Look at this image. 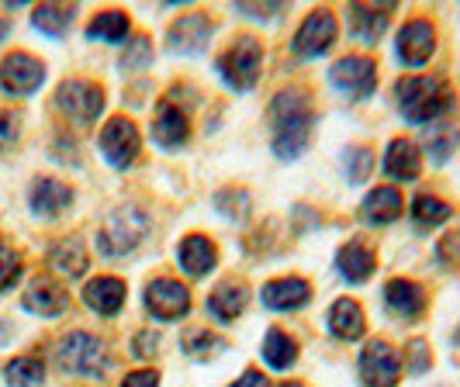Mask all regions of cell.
<instances>
[{
  "label": "cell",
  "instance_id": "obj_28",
  "mask_svg": "<svg viewBox=\"0 0 460 387\" xmlns=\"http://www.w3.org/2000/svg\"><path fill=\"white\" fill-rule=\"evenodd\" d=\"M49 259H52V267L63 277H69V280L87 274V252H84V242H80V239H63V242H56Z\"/></svg>",
  "mask_w": 460,
  "mask_h": 387
},
{
  "label": "cell",
  "instance_id": "obj_46",
  "mask_svg": "<svg viewBox=\"0 0 460 387\" xmlns=\"http://www.w3.org/2000/svg\"><path fill=\"white\" fill-rule=\"evenodd\" d=\"M232 387H267V377H263L260 370H246V374H243Z\"/></svg>",
  "mask_w": 460,
  "mask_h": 387
},
{
  "label": "cell",
  "instance_id": "obj_7",
  "mask_svg": "<svg viewBox=\"0 0 460 387\" xmlns=\"http://www.w3.org/2000/svg\"><path fill=\"white\" fill-rule=\"evenodd\" d=\"M56 104H59V111L66 114L69 121L91 125V121H97L101 108H104V93H101V87L87 84V80H66L56 93Z\"/></svg>",
  "mask_w": 460,
  "mask_h": 387
},
{
  "label": "cell",
  "instance_id": "obj_44",
  "mask_svg": "<svg viewBox=\"0 0 460 387\" xmlns=\"http://www.w3.org/2000/svg\"><path fill=\"white\" fill-rule=\"evenodd\" d=\"M156 346H160V336H156V332H138L136 336V356H142V360H146V356H153V353H156Z\"/></svg>",
  "mask_w": 460,
  "mask_h": 387
},
{
  "label": "cell",
  "instance_id": "obj_38",
  "mask_svg": "<svg viewBox=\"0 0 460 387\" xmlns=\"http://www.w3.org/2000/svg\"><path fill=\"white\" fill-rule=\"evenodd\" d=\"M457 138H460L457 128H443V132H437V136L429 138V156H433L437 163H443L454 149H457Z\"/></svg>",
  "mask_w": 460,
  "mask_h": 387
},
{
  "label": "cell",
  "instance_id": "obj_21",
  "mask_svg": "<svg viewBox=\"0 0 460 387\" xmlns=\"http://www.w3.org/2000/svg\"><path fill=\"white\" fill-rule=\"evenodd\" d=\"M84 301L97 315H115L121 308V301H125V284L118 277H97L84 287Z\"/></svg>",
  "mask_w": 460,
  "mask_h": 387
},
{
  "label": "cell",
  "instance_id": "obj_2",
  "mask_svg": "<svg viewBox=\"0 0 460 387\" xmlns=\"http://www.w3.org/2000/svg\"><path fill=\"white\" fill-rule=\"evenodd\" d=\"M450 101H454V93L447 87V80H439V76H409L398 84V108L412 125L439 118L450 108Z\"/></svg>",
  "mask_w": 460,
  "mask_h": 387
},
{
  "label": "cell",
  "instance_id": "obj_32",
  "mask_svg": "<svg viewBox=\"0 0 460 387\" xmlns=\"http://www.w3.org/2000/svg\"><path fill=\"white\" fill-rule=\"evenodd\" d=\"M263 360L274 366V370H288V366L298 360V346L288 339L280 329H270L267 339H263Z\"/></svg>",
  "mask_w": 460,
  "mask_h": 387
},
{
  "label": "cell",
  "instance_id": "obj_4",
  "mask_svg": "<svg viewBox=\"0 0 460 387\" xmlns=\"http://www.w3.org/2000/svg\"><path fill=\"white\" fill-rule=\"evenodd\" d=\"M59 366L76 377H101L108 366V346L91 332H69L59 342Z\"/></svg>",
  "mask_w": 460,
  "mask_h": 387
},
{
  "label": "cell",
  "instance_id": "obj_1",
  "mask_svg": "<svg viewBox=\"0 0 460 387\" xmlns=\"http://www.w3.org/2000/svg\"><path fill=\"white\" fill-rule=\"evenodd\" d=\"M270 128L274 153L280 160H295L305 153L312 136V104L301 91H284L270 101Z\"/></svg>",
  "mask_w": 460,
  "mask_h": 387
},
{
  "label": "cell",
  "instance_id": "obj_22",
  "mask_svg": "<svg viewBox=\"0 0 460 387\" xmlns=\"http://www.w3.org/2000/svg\"><path fill=\"white\" fill-rule=\"evenodd\" d=\"M246 297H250V291H246L243 284L226 280V284H218V287L211 291V297H208V312H211L218 321H232V319H239V315H243Z\"/></svg>",
  "mask_w": 460,
  "mask_h": 387
},
{
  "label": "cell",
  "instance_id": "obj_42",
  "mask_svg": "<svg viewBox=\"0 0 460 387\" xmlns=\"http://www.w3.org/2000/svg\"><path fill=\"white\" fill-rule=\"evenodd\" d=\"M439 263H443V267L460 263V235L457 232H454V235H447V239L439 242Z\"/></svg>",
  "mask_w": 460,
  "mask_h": 387
},
{
  "label": "cell",
  "instance_id": "obj_9",
  "mask_svg": "<svg viewBox=\"0 0 460 387\" xmlns=\"http://www.w3.org/2000/svg\"><path fill=\"white\" fill-rule=\"evenodd\" d=\"M336 42V18H332V11H312L305 22H301L298 35H295V56L301 59H315V56H323L325 48Z\"/></svg>",
  "mask_w": 460,
  "mask_h": 387
},
{
  "label": "cell",
  "instance_id": "obj_26",
  "mask_svg": "<svg viewBox=\"0 0 460 387\" xmlns=\"http://www.w3.org/2000/svg\"><path fill=\"white\" fill-rule=\"evenodd\" d=\"M329 329H332V336H340V339H360L364 329H367L360 304H357V301H346V297L336 301L332 312H329Z\"/></svg>",
  "mask_w": 460,
  "mask_h": 387
},
{
  "label": "cell",
  "instance_id": "obj_33",
  "mask_svg": "<svg viewBox=\"0 0 460 387\" xmlns=\"http://www.w3.org/2000/svg\"><path fill=\"white\" fill-rule=\"evenodd\" d=\"M454 215V207L447 205V201H439L433 194H419L412 201V222L419 228H429V225H439V222H447Z\"/></svg>",
  "mask_w": 460,
  "mask_h": 387
},
{
  "label": "cell",
  "instance_id": "obj_45",
  "mask_svg": "<svg viewBox=\"0 0 460 387\" xmlns=\"http://www.w3.org/2000/svg\"><path fill=\"white\" fill-rule=\"evenodd\" d=\"M239 11H243V14H250V18H260V22H267V18L280 14V4H267V7H256V4H239Z\"/></svg>",
  "mask_w": 460,
  "mask_h": 387
},
{
  "label": "cell",
  "instance_id": "obj_24",
  "mask_svg": "<svg viewBox=\"0 0 460 387\" xmlns=\"http://www.w3.org/2000/svg\"><path fill=\"white\" fill-rule=\"evenodd\" d=\"M385 173L394 180H415L419 177V149L409 138H394L385 153Z\"/></svg>",
  "mask_w": 460,
  "mask_h": 387
},
{
  "label": "cell",
  "instance_id": "obj_11",
  "mask_svg": "<svg viewBox=\"0 0 460 387\" xmlns=\"http://www.w3.org/2000/svg\"><path fill=\"white\" fill-rule=\"evenodd\" d=\"M146 308L163 321H173L187 315V308H190V295H187L184 284H177V280H170V277H160V280H153L149 287H146Z\"/></svg>",
  "mask_w": 460,
  "mask_h": 387
},
{
  "label": "cell",
  "instance_id": "obj_5",
  "mask_svg": "<svg viewBox=\"0 0 460 387\" xmlns=\"http://www.w3.org/2000/svg\"><path fill=\"white\" fill-rule=\"evenodd\" d=\"M218 73L226 76V84L235 91H250L260 80V66H263V48L256 39H235L222 56H218Z\"/></svg>",
  "mask_w": 460,
  "mask_h": 387
},
{
  "label": "cell",
  "instance_id": "obj_43",
  "mask_svg": "<svg viewBox=\"0 0 460 387\" xmlns=\"http://www.w3.org/2000/svg\"><path fill=\"white\" fill-rule=\"evenodd\" d=\"M121 387H160V374L156 370H136L121 381Z\"/></svg>",
  "mask_w": 460,
  "mask_h": 387
},
{
  "label": "cell",
  "instance_id": "obj_35",
  "mask_svg": "<svg viewBox=\"0 0 460 387\" xmlns=\"http://www.w3.org/2000/svg\"><path fill=\"white\" fill-rule=\"evenodd\" d=\"M215 207H218L226 218L239 222V218H246V211H250V194H246V190H235V187L218 190V194H215Z\"/></svg>",
  "mask_w": 460,
  "mask_h": 387
},
{
  "label": "cell",
  "instance_id": "obj_39",
  "mask_svg": "<svg viewBox=\"0 0 460 387\" xmlns=\"http://www.w3.org/2000/svg\"><path fill=\"white\" fill-rule=\"evenodd\" d=\"M18 277H22V259H18V252H11L0 246V291L14 287Z\"/></svg>",
  "mask_w": 460,
  "mask_h": 387
},
{
  "label": "cell",
  "instance_id": "obj_6",
  "mask_svg": "<svg viewBox=\"0 0 460 387\" xmlns=\"http://www.w3.org/2000/svg\"><path fill=\"white\" fill-rule=\"evenodd\" d=\"M360 381L364 387H394L402 381V356L388 342H367L360 353Z\"/></svg>",
  "mask_w": 460,
  "mask_h": 387
},
{
  "label": "cell",
  "instance_id": "obj_30",
  "mask_svg": "<svg viewBox=\"0 0 460 387\" xmlns=\"http://www.w3.org/2000/svg\"><path fill=\"white\" fill-rule=\"evenodd\" d=\"M76 18V7L73 4H42L35 14H31V24L46 35H63L66 24Z\"/></svg>",
  "mask_w": 460,
  "mask_h": 387
},
{
  "label": "cell",
  "instance_id": "obj_3",
  "mask_svg": "<svg viewBox=\"0 0 460 387\" xmlns=\"http://www.w3.org/2000/svg\"><path fill=\"white\" fill-rule=\"evenodd\" d=\"M146 232H149L146 215H142L136 205H121L115 215L104 222V228L97 232V250L104 252V256H111V259L128 256V252L146 239Z\"/></svg>",
  "mask_w": 460,
  "mask_h": 387
},
{
  "label": "cell",
  "instance_id": "obj_47",
  "mask_svg": "<svg viewBox=\"0 0 460 387\" xmlns=\"http://www.w3.org/2000/svg\"><path fill=\"white\" fill-rule=\"evenodd\" d=\"M4 35H7V22L0 18V42H4Z\"/></svg>",
  "mask_w": 460,
  "mask_h": 387
},
{
  "label": "cell",
  "instance_id": "obj_8",
  "mask_svg": "<svg viewBox=\"0 0 460 387\" xmlns=\"http://www.w3.org/2000/svg\"><path fill=\"white\" fill-rule=\"evenodd\" d=\"M101 153L115 170H128L138 156V128L128 118H111L101 132Z\"/></svg>",
  "mask_w": 460,
  "mask_h": 387
},
{
  "label": "cell",
  "instance_id": "obj_48",
  "mask_svg": "<svg viewBox=\"0 0 460 387\" xmlns=\"http://www.w3.org/2000/svg\"><path fill=\"white\" fill-rule=\"evenodd\" d=\"M280 387H301V384H280Z\"/></svg>",
  "mask_w": 460,
  "mask_h": 387
},
{
  "label": "cell",
  "instance_id": "obj_12",
  "mask_svg": "<svg viewBox=\"0 0 460 387\" xmlns=\"http://www.w3.org/2000/svg\"><path fill=\"white\" fill-rule=\"evenodd\" d=\"M433 48H437V31L426 18H415L398 31V56L405 66H426Z\"/></svg>",
  "mask_w": 460,
  "mask_h": 387
},
{
  "label": "cell",
  "instance_id": "obj_34",
  "mask_svg": "<svg viewBox=\"0 0 460 387\" xmlns=\"http://www.w3.org/2000/svg\"><path fill=\"white\" fill-rule=\"evenodd\" d=\"M181 346H184V356H190V360H211L215 353H222V339L215 332H205V329L187 332Z\"/></svg>",
  "mask_w": 460,
  "mask_h": 387
},
{
  "label": "cell",
  "instance_id": "obj_41",
  "mask_svg": "<svg viewBox=\"0 0 460 387\" xmlns=\"http://www.w3.org/2000/svg\"><path fill=\"white\" fill-rule=\"evenodd\" d=\"M18 132H22V121L14 111H0V153L11 149L18 142Z\"/></svg>",
  "mask_w": 460,
  "mask_h": 387
},
{
  "label": "cell",
  "instance_id": "obj_15",
  "mask_svg": "<svg viewBox=\"0 0 460 387\" xmlns=\"http://www.w3.org/2000/svg\"><path fill=\"white\" fill-rule=\"evenodd\" d=\"M24 308L28 312H35V315H63L69 308V295L56 284V280H46V277H39V280H31L28 284V291H24Z\"/></svg>",
  "mask_w": 460,
  "mask_h": 387
},
{
  "label": "cell",
  "instance_id": "obj_27",
  "mask_svg": "<svg viewBox=\"0 0 460 387\" xmlns=\"http://www.w3.org/2000/svg\"><path fill=\"white\" fill-rule=\"evenodd\" d=\"M336 267H340V274L346 280H353V284H364L370 274H374V267H377V259H374V252L364 246V242H349L340 250V259H336Z\"/></svg>",
  "mask_w": 460,
  "mask_h": 387
},
{
  "label": "cell",
  "instance_id": "obj_36",
  "mask_svg": "<svg viewBox=\"0 0 460 387\" xmlns=\"http://www.w3.org/2000/svg\"><path fill=\"white\" fill-rule=\"evenodd\" d=\"M343 163H346V180H349V183L367 180L370 170H374V156H370V149H360V145L346 149Z\"/></svg>",
  "mask_w": 460,
  "mask_h": 387
},
{
  "label": "cell",
  "instance_id": "obj_23",
  "mask_svg": "<svg viewBox=\"0 0 460 387\" xmlns=\"http://www.w3.org/2000/svg\"><path fill=\"white\" fill-rule=\"evenodd\" d=\"M177 259H181V267H184V274L190 277H205L211 267H215V242L205 239V235H187L184 242H181V252H177Z\"/></svg>",
  "mask_w": 460,
  "mask_h": 387
},
{
  "label": "cell",
  "instance_id": "obj_29",
  "mask_svg": "<svg viewBox=\"0 0 460 387\" xmlns=\"http://www.w3.org/2000/svg\"><path fill=\"white\" fill-rule=\"evenodd\" d=\"M128 31H132V22H128L125 11H101L91 22L87 35L101 39V42H121V39H128Z\"/></svg>",
  "mask_w": 460,
  "mask_h": 387
},
{
  "label": "cell",
  "instance_id": "obj_25",
  "mask_svg": "<svg viewBox=\"0 0 460 387\" xmlns=\"http://www.w3.org/2000/svg\"><path fill=\"white\" fill-rule=\"evenodd\" d=\"M402 194L394 190V187H377V190H370L367 198H364V218H367L370 225H388L394 222L398 215H402Z\"/></svg>",
  "mask_w": 460,
  "mask_h": 387
},
{
  "label": "cell",
  "instance_id": "obj_40",
  "mask_svg": "<svg viewBox=\"0 0 460 387\" xmlns=\"http://www.w3.org/2000/svg\"><path fill=\"white\" fill-rule=\"evenodd\" d=\"M405 364H409V370L412 374H422L426 366L433 364V356H429V346L422 339H412L409 346H405Z\"/></svg>",
  "mask_w": 460,
  "mask_h": 387
},
{
  "label": "cell",
  "instance_id": "obj_14",
  "mask_svg": "<svg viewBox=\"0 0 460 387\" xmlns=\"http://www.w3.org/2000/svg\"><path fill=\"white\" fill-rule=\"evenodd\" d=\"M208 39H211V22H208L205 14H184L181 22L170 28L166 46L173 48V52H184V56H198V52H205Z\"/></svg>",
  "mask_w": 460,
  "mask_h": 387
},
{
  "label": "cell",
  "instance_id": "obj_19",
  "mask_svg": "<svg viewBox=\"0 0 460 387\" xmlns=\"http://www.w3.org/2000/svg\"><path fill=\"white\" fill-rule=\"evenodd\" d=\"M385 304L392 308V315L412 321V319L422 315V308H426V295H422V287L412 284V280H392V284L385 287Z\"/></svg>",
  "mask_w": 460,
  "mask_h": 387
},
{
  "label": "cell",
  "instance_id": "obj_31",
  "mask_svg": "<svg viewBox=\"0 0 460 387\" xmlns=\"http://www.w3.org/2000/svg\"><path fill=\"white\" fill-rule=\"evenodd\" d=\"M4 381L11 387H42L46 381V366L39 364L35 356H18L4 366Z\"/></svg>",
  "mask_w": 460,
  "mask_h": 387
},
{
  "label": "cell",
  "instance_id": "obj_16",
  "mask_svg": "<svg viewBox=\"0 0 460 387\" xmlns=\"http://www.w3.org/2000/svg\"><path fill=\"white\" fill-rule=\"evenodd\" d=\"M153 136L163 149H181L190 136V125H187V111L173 108L170 101L156 104V118H153Z\"/></svg>",
  "mask_w": 460,
  "mask_h": 387
},
{
  "label": "cell",
  "instance_id": "obj_18",
  "mask_svg": "<svg viewBox=\"0 0 460 387\" xmlns=\"http://www.w3.org/2000/svg\"><path fill=\"white\" fill-rule=\"evenodd\" d=\"M69 201H73V190H69L63 180L39 177V180L31 183V211L42 215V218H52V215L66 211Z\"/></svg>",
  "mask_w": 460,
  "mask_h": 387
},
{
  "label": "cell",
  "instance_id": "obj_17",
  "mask_svg": "<svg viewBox=\"0 0 460 387\" xmlns=\"http://www.w3.org/2000/svg\"><path fill=\"white\" fill-rule=\"evenodd\" d=\"M260 297H263V304H267L270 312H291V308L308 304L312 287H308L305 280H298V277H280L274 284H267Z\"/></svg>",
  "mask_w": 460,
  "mask_h": 387
},
{
  "label": "cell",
  "instance_id": "obj_37",
  "mask_svg": "<svg viewBox=\"0 0 460 387\" xmlns=\"http://www.w3.org/2000/svg\"><path fill=\"white\" fill-rule=\"evenodd\" d=\"M149 59H153V42H149L146 35H136V39H132V46H128V52L121 56V66L138 69V66H146Z\"/></svg>",
  "mask_w": 460,
  "mask_h": 387
},
{
  "label": "cell",
  "instance_id": "obj_10",
  "mask_svg": "<svg viewBox=\"0 0 460 387\" xmlns=\"http://www.w3.org/2000/svg\"><path fill=\"white\" fill-rule=\"evenodd\" d=\"M329 80L340 91L360 101V97H370L374 87H377V66L370 63L367 56H346V59H340L336 66L329 69Z\"/></svg>",
  "mask_w": 460,
  "mask_h": 387
},
{
  "label": "cell",
  "instance_id": "obj_20",
  "mask_svg": "<svg viewBox=\"0 0 460 387\" xmlns=\"http://www.w3.org/2000/svg\"><path fill=\"white\" fill-rule=\"evenodd\" d=\"M394 4H353L349 7V24H353V31H357V39H364V42H377L381 39V31H385V24L392 18Z\"/></svg>",
  "mask_w": 460,
  "mask_h": 387
},
{
  "label": "cell",
  "instance_id": "obj_13",
  "mask_svg": "<svg viewBox=\"0 0 460 387\" xmlns=\"http://www.w3.org/2000/svg\"><path fill=\"white\" fill-rule=\"evenodd\" d=\"M0 80H4L7 93H31L39 91V84L46 80V66L28 52H11L0 66Z\"/></svg>",
  "mask_w": 460,
  "mask_h": 387
}]
</instances>
